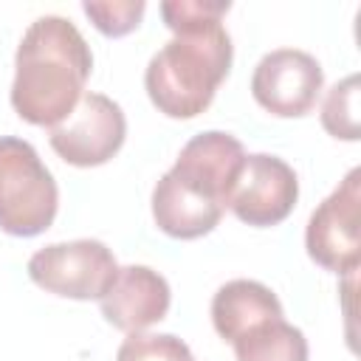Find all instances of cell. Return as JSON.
I'll use <instances>...</instances> for the list:
<instances>
[{"instance_id": "obj_1", "label": "cell", "mask_w": 361, "mask_h": 361, "mask_svg": "<svg viewBox=\"0 0 361 361\" xmlns=\"http://www.w3.org/2000/svg\"><path fill=\"white\" fill-rule=\"evenodd\" d=\"M228 0H166L161 17L175 34L144 71V87L169 118L200 116L231 71L234 45L223 28Z\"/></svg>"}, {"instance_id": "obj_2", "label": "cell", "mask_w": 361, "mask_h": 361, "mask_svg": "<svg viewBox=\"0 0 361 361\" xmlns=\"http://www.w3.org/2000/svg\"><path fill=\"white\" fill-rule=\"evenodd\" d=\"M90 71L93 54L82 31L59 14L37 17L14 56V113L34 127L59 124L85 96Z\"/></svg>"}, {"instance_id": "obj_3", "label": "cell", "mask_w": 361, "mask_h": 361, "mask_svg": "<svg viewBox=\"0 0 361 361\" xmlns=\"http://www.w3.org/2000/svg\"><path fill=\"white\" fill-rule=\"evenodd\" d=\"M59 189L37 149L14 135H0V228L11 237H37L51 228Z\"/></svg>"}, {"instance_id": "obj_4", "label": "cell", "mask_w": 361, "mask_h": 361, "mask_svg": "<svg viewBox=\"0 0 361 361\" xmlns=\"http://www.w3.org/2000/svg\"><path fill=\"white\" fill-rule=\"evenodd\" d=\"M28 276L34 285L65 299H102L118 276L113 251L99 240L51 243L31 254Z\"/></svg>"}, {"instance_id": "obj_5", "label": "cell", "mask_w": 361, "mask_h": 361, "mask_svg": "<svg viewBox=\"0 0 361 361\" xmlns=\"http://www.w3.org/2000/svg\"><path fill=\"white\" fill-rule=\"evenodd\" d=\"M361 169H350L344 180L313 209L305 228L307 257L333 274H353L361 262Z\"/></svg>"}, {"instance_id": "obj_6", "label": "cell", "mask_w": 361, "mask_h": 361, "mask_svg": "<svg viewBox=\"0 0 361 361\" xmlns=\"http://www.w3.org/2000/svg\"><path fill=\"white\" fill-rule=\"evenodd\" d=\"M127 118L124 110L104 93H85L79 104L51 127L48 141L54 152L71 166H102L124 144Z\"/></svg>"}, {"instance_id": "obj_7", "label": "cell", "mask_w": 361, "mask_h": 361, "mask_svg": "<svg viewBox=\"0 0 361 361\" xmlns=\"http://www.w3.org/2000/svg\"><path fill=\"white\" fill-rule=\"evenodd\" d=\"M324 87V71L316 56L299 48L265 54L251 73L254 102L279 118H299L316 107Z\"/></svg>"}, {"instance_id": "obj_8", "label": "cell", "mask_w": 361, "mask_h": 361, "mask_svg": "<svg viewBox=\"0 0 361 361\" xmlns=\"http://www.w3.org/2000/svg\"><path fill=\"white\" fill-rule=\"evenodd\" d=\"M299 200V178L293 166L276 155L254 152L245 155L234 189L228 195V209L237 220L268 228L282 223Z\"/></svg>"}, {"instance_id": "obj_9", "label": "cell", "mask_w": 361, "mask_h": 361, "mask_svg": "<svg viewBox=\"0 0 361 361\" xmlns=\"http://www.w3.org/2000/svg\"><path fill=\"white\" fill-rule=\"evenodd\" d=\"M243 161H245V149L231 133L206 130L183 144L169 175L178 178L192 192L228 209V195L234 189Z\"/></svg>"}, {"instance_id": "obj_10", "label": "cell", "mask_w": 361, "mask_h": 361, "mask_svg": "<svg viewBox=\"0 0 361 361\" xmlns=\"http://www.w3.org/2000/svg\"><path fill=\"white\" fill-rule=\"evenodd\" d=\"M169 302V282L147 265L118 268L116 282L99 299L102 316L124 333H141L155 322L166 319Z\"/></svg>"}, {"instance_id": "obj_11", "label": "cell", "mask_w": 361, "mask_h": 361, "mask_svg": "<svg viewBox=\"0 0 361 361\" xmlns=\"http://www.w3.org/2000/svg\"><path fill=\"white\" fill-rule=\"evenodd\" d=\"M223 212L226 209L220 203L192 192L169 172H164L152 189L155 226L175 240H197V237L209 234L220 223Z\"/></svg>"}, {"instance_id": "obj_12", "label": "cell", "mask_w": 361, "mask_h": 361, "mask_svg": "<svg viewBox=\"0 0 361 361\" xmlns=\"http://www.w3.org/2000/svg\"><path fill=\"white\" fill-rule=\"evenodd\" d=\"M271 319H285L282 302L268 285L257 279H231L220 285L212 299V324L228 344Z\"/></svg>"}, {"instance_id": "obj_13", "label": "cell", "mask_w": 361, "mask_h": 361, "mask_svg": "<svg viewBox=\"0 0 361 361\" xmlns=\"http://www.w3.org/2000/svg\"><path fill=\"white\" fill-rule=\"evenodd\" d=\"M231 347L237 361H307L305 333L285 319H271L251 327L231 341Z\"/></svg>"}, {"instance_id": "obj_14", "label": "cell", "mask_w": 361, "mask_h": 361, "mask_svg": "<svg viewBox=\"0 0 361 361\" xmlns=\"http://www.w3.org/2000/svg\"><path fill=\"white\" fill-rule=\"evenodd\" d=\"M322 127L341 141H358L361 124H358V76L350 73L341 82H336L324 102H322Z\"/></svg>"}, {"instance_id": "obj_15", "label": "cell", "mask_w": 361, "mask_h": 361, "mask_svg": "<svg viewBox=\"0 0 361 361\" xmlns=\"http://www.w3.org/2000/svg\"><path fill=\"white\" fill-rule=\"evenodd\" d=\"M116 361H192V350L172 333H130Z\"/></svg>"}, {"instance_id": "obj_16", "label": "cell", "mask_w": 361, "mask_h": 361, "mask_svg": "<svg viewBox=\"0 0 361 361\" xmlns=\"http://www.w3.org/2000/svg\"><path fill=\"white\" fill-rule=\"evenodd\" d=\"M82 11L90 17V23L104 37H124L141 25V17L147 11L144 0H85Z\"/></svg>"}]
</instances>
